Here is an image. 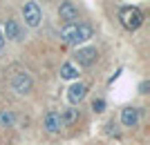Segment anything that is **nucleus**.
Returning <instances> with one entry per match:
<instances>
[{"mask_svg":"<svg viewBox=\"0 0 150 145\" xmlns=\"http://www.w3.org/2000/svg\"><path fill=\"white\" fill-rule=\"evenodd\" d=\"M61 38L67 45H79L92 38V27L88 22H69L61 29Z\"/></svg>","mask_w":150,"mask_h":145,"instance_id":"f257e3e1","label":"nucleus"},{"mask_svg":"<svg viewBox=\"0 0 150 145\" xmlns=\"http://www.w3.org/2000/svg\"><path fill=\"white\" fill-rule=\"evenodd\" d=\"M119 20L125 29L134 32V29H139V27L144 25V13L139 11L137 7H123L119 11Z\"/></svg>","mask_w":150,"mask_h":145,"instance_id":"f03ea898","label":"nucleus"},{"mask_svg":"<svg viewBox=\"0 0 150 145\" xmlns=\"http://www.w3.org/2000/svg\"><path fill=\"white\" fill-rule=\"evenodd\" d=\"M11 87H13L16 94L25 96V94H29V92H31L34 81H31V76L27 74V71H18V74H13V78H11Z\"/></svg>","mask_w":150,"mask_h":145,"instance_id":"7ed1b4c3","label":"nucleus"},{"mask_svg":"<svg viewBox=\"0 0 150 145\" xmlns=\"http://www.w3.org/2000/svg\"><path fill=\"white\" fill-rule=\"evenodd\" d=\"M23 16H25V22L29 27H38V25H40V20H43L40 7H38V2H34V0H29V2L23 5Z\"/></svg>","mask_w":150,"mask_h":145,"instance_id":"20e7f679","label":"nucleus"},{"mask_svg":"<svg viewBox=\"0 0 150 145\" xmlns=\"http://www.w3.org/2000/svg\"><path fill=\"white\" fill-rule=\"evenodd\" d=\"M74 58H76V63L79 65H83V67H90V65L99 58V51L94 49V47H81V49H76V54H74Z\"/></svg>","mask_w":150,"mask_h":145,"instance_id":"39448f33","label":"nucleus"},{"mask_svg":"<svg viewBox=\"0 0 150 145\" xmlns=\"http://www.w3.org/2000/svg\"><path fill=\"white\" fill-rule=\"evenodd\" d=\"M2 36H5V40H16V43H20L23 40V29H20V25L16 22V20H7L5 27H2Z\"/></svg>","mask_w":150,"mask_h":145,"instance_id":"423d86ee","label":"nucleus"},{"mask_svg":"<svg viewBox=\"0 0 150 145\" xmlns=\"http://www.w3.org/2000/svg\"><path fill=\"white\" fill-rule=\"evenodd\" d=\"M85 94H88V85H85V83H74V85L67 89V101L72 103V105H79V103L85 98Z\"/></svg>","mask_w":150,"mask_h":145,"instance_id":"0eeeda50","label":"nucleus"},{"mask_svg":"<svg viewBox=\"0 0 150 145\" xmlns=\"http://www.w3.org/2000/svg\"><path fill=\"white\" fill-rule=\"evenodd\" d=\"M58 16H61V20H67V25H69V22H74V20L79 18V7H76L74 2H61Z\"/></svg>","mask_w":150,"mask_h":145,"instance_id":"6e6552de","label":"nucleus"},{"mask_svg":"<svg viewBox=\"0 0 150 145\" xmlns=\"http://www.w3.org/2000/svg\"><path fill=\"white\" fill-rule=\"evenodd\" d=\"M43 125H45L47 132H61V127H65L58 112H47V114H45V118H43Z\"/></svg>","mask_w":150,"mask_h":145,"instance_id":"1a4fd4ad","label":"nucleus"},{"mask_svg":"<svg viewBox=\"0 0 150 145\" xmlns=\"http://www.w3.org/2000/svg\"><path fill=\"white\" fill-rule=\"evenodd\" d=\"M139 107H125L121 109V123H123L125 127H134L139 123Z\"/></svg>","mask_w":150,"mask_h":145,"instance_id":"9d476101","label":"nucleus"},{"mask_svg":"<svg viewBox=\"0 0 150 145\" xmlns=\"http://www.w3.org/2000/svg\"><path fill=\"white\" fill-rule=\"evenodd\" d=\"M76 76H79V69H76L72 63L61 65V78H65V81H74Z\"/></svg>","mask_w":150,"mask_h":145,"instance_id":"9b49d317","label":"nucleus"},{"mask_svg":"<svg viewBox=\"0 0 150 145\" xmlns=\"http://www.w3.org/2000/svg\"><path fill=\"white\" fill-rule=\"evenodd\" d=\"M63 118V125H72V123H76V118H79V109H65V112L61 114Z\"/></svg>","mask_w":150,"mask_h":145,"instance_id":"f8f14e48","label":"nucleus"},{"mask_svg":"<svg viewBox=\"0 0 150 145\" xmlns=\"http://www.w3.org/2000/svg\"><path fill=\"white\" fill-rule=\"evenodd\" d=\"M13 120H16L13 112H9V109H2V112H0V125L2 127H11Z\"/></svg>","mask_w":150,"mask_h":145,"instance_id":"ddd939ff","label":"nucleus"},{"mask_svg":"<svg viewBox=\"0 0 150 145\" xmlns=\"http://www.w3.org/2000/svg\"><path fill=\"white\" fill-rule=\"evenodd\" d=\"M92 109L94 112H103V109H105V101H103V98H94L92 101Z\"/></svg>","mask_w":150,"mask_h":145,"instance_id":"4468645a","label":"nucleus"},{"mask_svg":"<svg viewBox=\"0 0 150 145\" xmlns=\"http://www.w3.org/2000/svg\"><path fill=\"white\" fill-rule=\"evenodd\" d=\"M148 89H150V83L148 81H144L141 85H139V92H141V94H148Z\"/></svg>","mask_w":150,"mask_h":145,"instance_id":"2eb2a0df","label":"nucleus"},{"mask_svg":"<svg viewBox=\"0 0 150 145\" xmlns=\"http://www.w3.org/2000/svg\"><path fill=\"white\" fill-rule=\"evenodd\" d=\"M5 43H7V40H5V36H2V27H0V49L5 47Z\"/></svg>","mask_w":150,"mask_h":145,"instance_id":"dca6fc26","label":"nucleus"}]
</instances>
